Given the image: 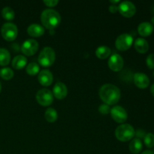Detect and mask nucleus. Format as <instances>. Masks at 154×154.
Segmentation results:
<instances>
[{"label": "nucleus", "mask_w": 154, "mask_h": 154, "mask_svg": "<svg viewBox=\"0 0 154 154\" xmlns=\"http://www.w3.org/2000/svg\"><path fill=\"white\" fill-rule=\"evenodd\" d=\"M99 97L106 105H116L120 99V90L111 84H104L99 90Z\"/></svg>", "instance_id": "f257e3e1"}, {"label": "nucleus", "mask_w": 154, "mask_h": 154, "mask_svg": "<svg viewBox=\"0 0 154 154\" xmlns=\"http://www.w3.org/2000/svg\"><path fill=\"white\" fill-rule=\"evenodd\" d=\"M41 21L45 28L52 30L60 25L61 16L56 10L51 8L45 9L41 14Z\"/></svg>", "instance_id": "f03ea898"}, {"label": "nucleus", "mask_w": 154, "mask_h": 154, "mask_svg": "<svg viewBox=\"0 0 154 154\" xmlns=\"http://www.w3.org/2000/svg\"><path fill=\"white\" fill-rule=\"evenodd\" d=\"M135 132L130 124L124 123L119 126L115 130V136L117 140L123 142L130 141L135 136Z\"/></svg>", "instance_id": "7ed1b4c3"}, {"label": "nucleus", "mask_w": 154, "mask_h": 154, "mask_svg": "<svg viewBox=\"0 0 154 154\" xmlns=\"http://www.w3.org/2000/svg\"><path fill=\"white\" fill-rule=\"evenodd\" d=\"M56 60L55 51L51 47H45L38 56V63L42 67L48 68L52 66Z\"/></svg>", "instance_id": "20e7f679"}, {"label": "nucleus", "mask_w": 154, "mask_h": 154, "mask_svg": "<svg viewBox=\"0 0 154 154\" xmlns=\"http://www.w3.org/2000/svg\"><path fill=\"white\" fill-rule=\"evenodd\" d=\"M1 34L3 38L8 42L15 40L18 34V29L14 23H5L1 29Z\"/></svg>", "instance_id": "39448f33"}, {"label": "nucleus", "mask_w": 154, "mask_h": 154, "mask_svg": "<svg viewBox=\"0 0 154 154\" xmlns=\"http://www.w3.org/2000/svg\"><path fill=\"white\" fill-rule=\"evenodd\" d=\"M133 43V38L128 33H123L119 35L116 39L115 46L117 50L125 51L129 50Z\"/></svg>", "instance_id": "423d86ee"}, {"label": "nucleus", "mask_w": 154, "mask_h": 154, "mask_svg": "<svg viewBox=\"0 0 154 154\" xmlns=\"http://www.w3.org/2000/svg\"><path fill=\"white\" fill-rule=\"evenodd\" d=\"M36 100L39 105L42 106H48L51 105L54 101V95L51 90L48 89H42L38 90L36 94Z\"/></svg>", "instance_id": "0eeeda50"}, {"label": "nucleus", "mask_w": 154, "mask_h": 154, "mask_svg": "<svg viewBox=\"0 0 154 154\" xmlns=\"http://www.w3.org/2000/svg\"><path fill=\"white\" fill-rule=\"evenodd\" d=\"M111 116L113 120L118 123H123L128 118V114L126 110L121 106H114L111 109Z\"/></svg>", "instance_id": "6e6552de"}, {"label": "nucleus", "mask_w": 154, "mask_h": 154, "mask_svg": "<svg viewBox=\"0 0 154 154\" xmlns=\"http://www.w3.org/2000/svg\"><path fill=\"white\" fill-rule=\"evenodd\" d=\"M117 8H118L119 12L123 17L127 18L132 17L136 12V8H135V5L129 1L122 2L119 5V6H117Z\"/></svg>", "instance_id": "1a4fd4ad"}, {"label": "nucleus", "mask_w": 154, "mask_h": 154, "mask_svg": "<svg viewBox=\"0 0 154 154\" xmlns=\"http://www.w3.org/2000/svg\"><path fill=\"white\" fill-rule=\"evenodd\" d=\"M38 43L35 39H27L23 43L21 47V51L26 56H32L38 51Z\"/></svg>", "instance_id": "9d476101"}, {"label": "nucleus", "mask_w": 154, "mask_h": 154, "mask_svg": "<svg viewBox=\"0 0 154 154\" xmlns=\"http://www.w3.org/2000/svg\"><path fill=\"white\" fill-rule=\"evenodd\" d=\"M124 61L120 54H114L111 56L108 60V66L114 72H120L123 67Z\"/></svg>", "instance_id": "9b49d317"}, {"label": "nucleus", "mask_w": 154, "mask_h": 154, "mask_svg": "<svg viewBox=\"0 0 154 154\" xmlns=\"http://www.w3.org/2000/svg\"><path fill=\"white\" fill-rule=\"evenodd\" d=\"M38 79L39 83L42 86L48 87L52 84L53 81H54V76L51 71L48 70V69H44L38 73Z\"/></svg>", "instance_id": "f8f14e48"}, {"label": "nucleus", "mask_w": 154, "mask_h": 154, "mask_svg": "<svg viewBox=\"0 0 154 154\" xmlns=\"http://www.w3.org/2000/svg\"><path fill=\"white\" fill-rule=\"evenodd\" d=\"M134 83L135 86L140 89H145L150 84V79L144 73L137 72L134 75Z\"/></svg>", "instance_id": "ddd939ff"}, {"label": "nucleus", "mask_w": 154, "mask_h": 154, "mask_svg": "<svg viewBox=\"0 0 154 154\" xmlns=\"http://www.w3.org/2000/svg\"><path fill=\"white\" fill-rule=\"evenodd\" d=\"M53 94L57 99H63L68 94V89L66 84L62 82H57L53 89Z\"/></svg>", "instance_id": "4468645a"}, {"label": "nucleus", "mask_w": 154, "mask_h": 154, "mask_svg": "<svg viewBox=\"0 0 154 154\" xmlns=\"http://www.w3.org/2000/svg\"><path fill=\"white\" fill-rule=\"evenodd\" d=\"M45 28L38 23H32L27 28V32L32 37H41L45 34Z\"/></svg>", "instance_id": "2eb2a0df"}, {"label": "nucleus", "mask_w": 154, "mask_h": 154, "mask_svg": "<svg viewBox=\"0 0 154 154\" xmlns=\"http://www.w3.org/2000/svg\"><path fill=\"white\" fill-rule=\"evenodd\" d=\"M153 31V26L150 23L143 22L138 26V32L140 35L143 37H147L152 34Z\"/></svg>", "instance_id": "dca6fc26"}, {"label": "nucleus", "mask_w": 154, "mask_h": 154, "mask_svg": "<svg viewBox=\"0 0 154 154\" xmlns=\"http://www.w3.org/2000/svg\"><path fill=\"white\" fill-rule=\"evenodd\" d=\"M134 46H135V50L140 54H145L149 49L148 42L142 38H137L134 43Z\"/></svg>", "instance_id": "f3484780"}, {"label": "nucleus", "mask_w": 154, "mask_h": 154, "mask_svg": "<svg viewBox=\"0 0 154 154\" xmlns=\"http://www.w3.org/2000/svg\"><path fill=\"white\" fill-rule=\"evenodd\" d=\"M27 59L26 57L23 55H18L14 58L12 60V66L15 69H22L26 66Z\"/></svg>", "instance_id": "a211bd4d"}, {"label": "nucleus", "mask_w": 154, "mask_h": 154, "mask_svg": "<svg viewBox=\"0 0 154 154\" xmlns=\"http://www.w3.org/2000/svg\"><path fill=\"white\" fill-rule=\"evenodd\" d=\"M129 150L132 153L138 154L141 151L143 147L142 141L138 138H134L129 144Z\"/></svg>", "instance_id": "6ab92c4d"}, {"label": "nucleus", "mask_w": 154, "mask_h": 154, "mask_svg": "<svg viewBox=\"0 0 154 154\" xmlns=\"http://www.w3.org/2000/svg\"><path fill=\"white\" fill-rule=\"evenodd\" d=\"M111 54V50L107 46H100L96 50V57L101 60H105L108 58Z\"/></svg>", "instance_id": "aec40b11"}, {"label": "nucleus", "mask_w": 154, "mask_h": 154, "mask_svg": "<svg viewBox=\"0 0 154 154\" xmlns=\"http://www.w3.org/2000/svg\"><path fill=\"white\" fill-rule=\"evenodd\" d=\"M11 60V54L7 49L0 48V66H5L9 64Z\"/></svg>", "instance_id": "412c9836"}, {"label": "nucleus", "mask_w": 154, "mask_h": 154, "mask_svg": "<svg viewBox=\"0 0 154 154\" xmlns=\"http://www.w3.org/2000/svg\"><path fill=\"white\" fill-rule=\"evenodd\" d=\"M45 120L49 123H54L58 118V114L54 108H49L45 111Z\"/></svg>", "instance_id": "4be33fe9"}, {"label": "nucleus", "mask_w": 154, "mask_h": 154, "mask_svg": "<svg viewBox=\"0 0 154 154\" xmlns=\"http://www.w3.org/2000/svg\"><path fill=\"white\" fill-rule=\"evenodd\" d=\"M2 16L7 20H12L14 18L15 13L11 8L7 6V7L3 8L2 10Z\"/></svg>", "instance_id": "5701e85b"}, {"label": "nucleus", "mask_w": 154, "mask_h": 154, "mask_svg": "<svg viewBox=\"0 0 154 154\" xmlns=\"http://www.w3.org/2000/svg\"><path fill=\"white\" fill-rule=\"evenodd\" d=\"M26 73L29 75H35L40 72V66L36 63H30L26 66Z\"/></svg>", "instance_id": "b1692460"}, {"label": "nucleus", "mask_w": 154, "mask_h": 154, "mask_svg": "<svg viewBox=\"0 0 154 154\" xmlns=\"http://www.w3.org/2000/svg\"><path fill=\"white\" fill-rule=\"evenodd\" d=\"M0 76L4 80H11L14 77V72L10 68H3L0 70Z\"/></svg>", "instance_id": "393cba45"}, {"label": "nucleus", "mask_w": 154, "mask_h": 154, "mask_svg": "<svg viewBox=\"0 0 154 154\" xmlns=\"http://www.w3.org/2000/svg\"><path fill=\"white\" fill-rule=\"evenodd\" d=\"M144 142L146 147L152 148L154 147V135L153 133H147L144 138Z\"/></svg>", "instance_id": "a878e982"}, {"label": "nucleus", "mask_w": 154, "mask_h": 154, "mask_svg": "<svg viewBox=\"0 0 154 154\" xmlns=\"http://www.w3.org/2000/svg\"><path fill=\"white\" fill-rule=\"evenodd\" d=\"M146 63H147V66L149 69H154V54H150V55L147 57Z\"/></svg>", "instance_id": "bb28decb"}, {"label": "nucleus", "mask_w": 154, "mask_h": 154, "mask_svg": "<svg viewBox=\"0 0 154 154\" xmlns=\"http://www.w3.org/2000/svg\"><path fill=\"white\" fill-rule=\"evenodd\" d=\"M99 111L101 114H103V115H105V114L110 113V111H111V108L109 107V105H106V104H104V105H102L99 106Z\"/></svg>", "instance_id": "cd10ccee"}, {"label": "nucleus", "mask_w": 154, "mask_h": 154, "mask_svg": "<svg viewBox=\"0 0 154 154\" xmlns=\"http://www.w3.org/2000/svg\"><path fill=\"white\" fill-rule=\"evenodd\" d=\"M59 3L58 0H45L44 1V4L45 5L48 6V7H54V6L57 5Z\"/></svg>", "instance_id": "c85d7f7f"}, {"label": "nucleus", "mask_w": 154, "mask_h": 154, "mask_svg": "<svg viewBox=\"0 0 154 154\" xmlns=\"http://www.w3.org/2000/svg\"><path fill=\"white\" fill-rule=\"evenodd\" d=\"M145 135L146 134L145 132H144V131L141 130V129H138V130L136 132V136H137V138H138V139H140V138H144Z\"/></svg>", "instance_id": "c756f323"}, {"label": "nucleus", "mask_w": 154, "mask_h": 154, "mask_svg": "<svg viewBox=\"0 0 154 154\" xmlns=\"http://www.w3.org/2000/svg\"><path fill=\"white\" fill-rule=\"evenodd\" d=\"M109 11L111 13H116L118 11V8L115 5H111L109 7Z\"/></svg>", "instance_id": "7c9ffc66"}, {"label": "nucleus", "mask_w": 154, "mask_h": 154, "mask_svg": "<svg viewBox=\"0 0 154 154\" xmlns=\"http://www.w3.org/2000/svg\"><path fill=\"white\" fill-rule=\"evenodd\" d=\"M141 154H154V152L152 151V150H145Z\"/></svg>", "instance_id": "2f4dec72"}, {"label": "nucleus", "mask_w": 154, "mask_h": 154, "mask_svg": "<svg viewBox=\"0 0 154 154\" xmlns=\"http://www.w3.org/2000/svg\"><path fill=\"white\" fill-rule=\"evenodd\" d=\"M150 93H151V94L154 96V84L151 86V87H150Z\"/></svg>", "instance_id": "473e14b6"}, {"label": "nucleus", "mask_w": 154, "mask_h": 154, "mask_svg": "<svg viewBox=\"0 0 154 154\" xmlns=\"http://www.w3.org/2000/svg\"><path fill=\"white\" fill-rule=\"evenodd\" d=\"M110 2L112 3L113 5H114V4H117V3L120 2V0H117V1H110Z\"/></svg>", "instance_id": "72a5a7b5"}, {"label": "nucleus", "mask_w": 154, "mask_h": 154, "mask_svg": "<svg viewBox=\"0 0 154 154\" xmlns=\"http://www.w3.org/2000/svg\"><path fill=\"white\" fill-rule=\"evenodd\" d=\"M151 22H152V23H153V25H154V17L151 19Z\"/></svg>", "instance_id": "f704fd0d"}, {"label": "nucleus", "mask_w": 154, "mask_h": 154, "mask_svg": "<svg viewBox=\"0 0 154 154\" xmlns=\"http://www.w3.org/2000/svg\"><path fill=\"white\" fill-rule=\"evenodd\" d=\"M2 90V86H1V84H0V92H1Z\"/></svg>", "instance_id": "c9c22d12"}, {"label": "nucleus", "mask_w": 154, "mask_h": 154, "mask_svg": "<svg viewBox=\"0 0 154 154\" xmlns=\"http://www.w3.org/2000/svg\"><path fill=\"white\" fill-rule=\"evenodd\" d=\"M153 13H154V7H153Z\"/></svg>", "instance_id": "e433bc0d"}, {"label": "nucleus", "mask_w": 154, "mask_h": 154, "mask_svg": "<svg viewBox=\"0 0 154 154\" xmlns=\"http://www.w3.org/2000/svg\"><path fill=\"white\" fill-rule=\"evenodd\" d=\"M153 75H154V73H153Z\"/></svg>", "instance_id": "4c0bfd02"}]
</instances>
